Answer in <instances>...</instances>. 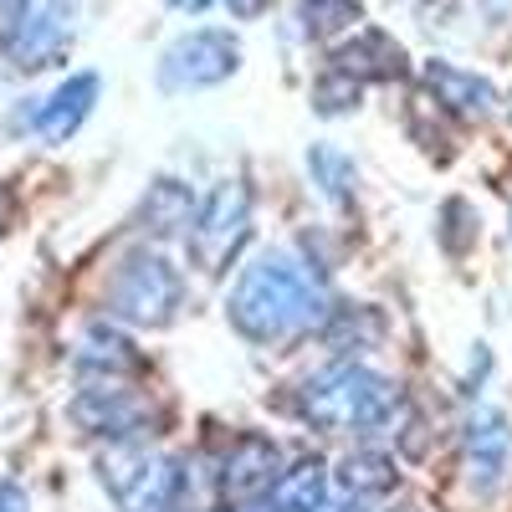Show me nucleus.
I'll list each match as a JSON object with an SVG mask.
<instances>
[{
    "label": "nucleus",
    "instance_id": "obj_7",
    "mask_svg": "<svg viewBox=\"0 0 512 512\" xmlns=\"http://www.w3.org/2000/svg\"><path fill=\"white\" fill-rule=\"evenodd\" d=\"M282 472H287L282 441L267 436V431H241V436H231V446L216 466V497H221L226 512L262 507L277 492Z\"/></svg>",
    "mask_w": 512,
    "mask_h": 512
},
{
    "label": "nucleus",
    "instance_id": "obj_27",
    "mask_svg": "<svg viewBox=\"0 0 512 512\" xmlns=\"http://www.w3.org/2000/svg\"><path fill=\"white\" fill-rule=\"evenodd\" d=\"M175 512H195V507H175Z\"/></svg>",
    "mask_w": 512,
    "mask_h": 512
},
{
    "label": "nucleus",
    "instance_id": "obj_14",
    "mask_svg": "<svg viewBox=\"0 0 512 512\" xmlns=\"http://www.w3.org/2000/svg\"><path fill=\"white\" fill-rule=\"evenodd\" d=\"M195 190L185 185V180H175V175H159V180H149V190H144V200H139V210H134V226L149 236V241H169V236H185L190 231V221H195Z\"/></svg>",
    "mask_w": 512,
    "mask_h": 512
},
{
    "label": "nucleus",
    "instance_id": "obj_10",
    "mask_svg": "<svg viewBox=\"0 0 512 512\" xmlns=\"http://www.w3.org/2000/svg\"><path fill=\"white\" fill-rule=\"evenodd\" d=\"M420 82H425V93L436 98L431 108H441V113H451V118L482 123V118L497 113V88H492L487 77L456 67V62H441V57L420 62Z\"/></svg>",
    "mask_w": 512,
    "mask_h": 512
},
{
    "label": "nucleus",
    "instance_id": "obj_2",
    "mask_svg": "<svg viewBox=\"0 0 512 512\" xmlns=\"http://www.w3.org/2000/svg\"><path fill=\"white\" fill-rule=\"evenodd\" d=\"M297 415L323 436H384L405 420V395L390 374H379L359 359H333L328 369L308 374Z\"/></svg>",
    "mask_w": 512,
    "mask_h": 512
},
{
    "label": "nucleus",
    "instance_id": "obj_19",
    "mask_svg": "<svg viewBox=\"0 0 512 512\" xmlns=\"http://www.w3.org/2000/svg\"><path fill=\"white\" fill-rule=\"evenodd\" d=\"M308 180L318 185V195L328 205H354V190H359V169L344 149H333V144H313L308 149Z\"/></svg>",
    "mask_w": 512,
    "mask_h": 512
},
{
    "label": "nucleus",
    "instance_id": "obj_13",
    "mask_svg": "<svg viewBox=\"0 0 512 512\" xmlns=\"http://www.w3.org/2000/svg\"><path fill=\"white\" fill-rule=\"evenodd\" d=\"M384 333H390V323H384V313L374 303H333L318 323V338L333 359H359V354L379 349Z\"/></svg>",
    "mask_w": 512,
    "mask_h": 512
},
{
    "label": "nucleus",
    "instance_id": "obj_17",
    "mask_svg": "<svg viewBox=\"0 0 512 512\" xmlns=\"http://www.w3.org/2000/svg\"><path fill=\"white\" fill-rule=\"evenodd\" d=\"M328 461L323 456H303V461H292L287 472H282V482H277V492L267 497L277 512H318L323 502H328Z\"/></svg>",
    "mask_w": 512,
    "mask_h": 512
},
{
    "label": "nucleus",
    "instance_id": "obj_1",
    "mask_svg": "<svg viewBox=\"0 0 512 512\" xmlns=\"http://www.w3.org/2000/svg\"><path fill=\"white\" fill-rule=\"evenodd\" d=\"M333 297L323 287V272L303 262L287 246H267L236 272L226 292V323L256 349H282L303 333H318Z\"/></svg>",
    "mask_w": 512,
    "mask_h": 512
},
{
    "label": "nucleus",
    "instance_id": "obj_21",
    "mask_svg": "<svg viewBox=\"0 0 512 512\" xmlns=\"http://www.w3.org/2000/svg\"><path fill=\"white\" fill-rule=\"evenodd\" d=\"M359 98H364V82H354L349 72H338V67H328V72L313 82V113H323V118L354 113Z\"/></svg>",
    "mask_w": 512,
    "mask_h": 512
},
{
    "label": "nucleus",
    "instance_id": "obj_15",
    "mask_svg": "<svg viewBox=\"0 0 512 512\" xmlns=\"http://www.w3.org/2000/svg\"><path fill=\"white\" fill-rule=\"evenodd\" d=\"M98 93H103V77H98V72H72L62 88L36 108V134L47 139V144H67L77 128L88 123Z\"/></svg>",
    "mask_w": 512,
    "mask_h": 512
},
{
    "label": "nucleus",
    "instance_id": "obj_8",
    "mask_svg": "<svg viewBox=\"0 0 512 512\" xmlns=\"http://www.w3.org/2000/svg\"><path fill=\"white\" fill-rule=\"evenodd\" d=\"M461 466H466V487L477 497H497L512 466V420L497 405H477L461 425Z\"/></svg>",
    "mask_w": 512,
    "mask_h": 512
},
{
    "label": "nucleus",
    "instance_id": "obj_23",
    "mask_svg": "<svg viewBox=\"0 0 512 512\" xmlns=\"http://www.w3.org/2000/svg\"><path fill=\"white\" fill-rule=\"evenodd\" d=\"M0 512H31V497H26V487L21 482H0Z\"/></svg>",
    "mask_w": 512,
    "mask_h": 512
},
{
    "label": "nucleus",
    "instance_id": "obj_16",
    "mask_svg": "<svg viewBox=\"0 0 512 512\" xmlns=\"http://www.w3.org/2000/svg\"><path fill=\"white\" fill-rule=\"evenodd\" d=\"M333 482L344 487L349 497H359V502L390 497V492L400 487V461H395L390 451H379V446H354L344 461H338Z\"/></svg>",
    "mask_w": 512,
    "mask_h": 512
},
{
    "label": "nucleus",
    "instance_id": "obj_18",
    "mask_svg": "<svg viewBox=\"0 0 512 512\" xmlns=\"http://www.w3.org/2000/svg\"><path fill=\"white\" fill-rule=\"evenodd\" d=\"M154 456H159V451H149L144 441H118V446L98 451V482H103V492L123 507L128 492H134V487L144 482V472L154 466Z\"/></svg>",
    "mask_w": 512,
    "mask_h": 512
},
{
    "label": "nucleus",
    "instance_id": "obj_11",
    "mask_svg": "<svg viewBox=\"0 0 512 512\" xmlns=\"http://www.w3.org/2000/svg\"><path fill=\"white\" fill-rule=\"evenodd\" d=\"M328 67L349 72L354 82H395V77H405V72H410V57H405V47H400V41H395L390 31H379V26H359L349 41H338V47H333Z\"/></svg>",
    "mask_w": 512,
    "mask_h": 512
},
{
    "label": "nucleus",
    "instance_id": "obj_25",
    "mask_svg": "<svg viewBox=\"0 0 512 512\" xmlns=\"http://www.w3.org/2000/svg\"><path fill=\"white\" fill-rule=\"evenodd\" d=\"M262 6H267V0H231V11H236V16H256Z\"/></svg>",
    "mask_w": 512,
    "mask_h": 512
},
{
    "label": "nucleus",
    "instance_id": "obj_5",
    "mask_svg": "<svg viewBox=\"0 0 512 512\" xmlns=\"http://www.w3.org/2000/svg\"><path fill=\"white\" fill-rule=\"evenodd\" d=\"M67 415H72V425L82 436H98L108 446H118V441H149L154 425H159V410L149 405V395L134 390L128 379H88L72 395Z\"/></svg>",
    "mask_w": 512,
    "mask_h": 512
},
{
    "label": "nucleus",
    "instance_id": "obj_24",
    "mask_svg": "<svg viewBox=\"0 0 512 512\" xmlns=\"http://www.w3.org/2000/svg\"><path fill=\"white\" fill-rule=\"evenodd\" d=\"M318 512H369V507H364L359 497H349V492H344V497H328Z\"/></svg>",
    "mask_w": 512,
    "mask_h": 512
},
{
    "label": "nucleus",
    "instance_id": "obj_9",
    "mask_svg": "<svg viewBox=\"0 0 512 512\" xmlns=\"http://www.w3.org/2000/svg\"><path fill=\"white\" fill-rule=\"evenodd\" d=\"M72 16H77L72 0H36V6L21 16V26L6 36L11 67H16V72L52 67V62L67 52V41H72Z\"/></svg>",
    "mask_w": 512,
    "mask_h": 512
},
{
    "label": "nucleus",
    "instance_id": "obj_20",
    "mask_svg": "<svg viewBox=\"0 0 512 512\" xmlns=\"http://www.w3.org/2000/svg\"><path fill=\"white\" fill-rule=\"evenodd\" d=\"M364 6L359 0H297V26L308 41H333L344 31H359Z\"/></svg>",
    "mask_w": 512,
    "mask_h": 512
},
{
    "label": "nucleus",
    "instance_id": "obj_28",
    "mask_svg": "<svg viewBox=\"0 0 512 512\" xmlns=\"http://www.w3.org/2000/svg\"><path fill=\"white\" fill-rule=\"evenodd\" d=\"M507 113H512V108H507Z\"/></svg>",
    "mask_w": 512,
    "mask_h": 512
},
{
    "label": "nucleus",
    "instance_id": "obj_6",
    "mask_svg": "<svg viewBox=\"0 0 512 512\" xmlns=\"http://www.w3.org/2000/svg\"><path fill=\"white\" fill-rule=\"evenodd\" d=\"M236 72H241V41L226 26H195L164 47L159 88L164 93H200V88H221Z\"/></svg>",
    "mask_w": 512,
    "mask_h": 512
},
{
    "label": "nucleus",
    "instance_id": "obj_4",
    "mask_svg": "<svg viewBox=\"0 0 512 512\" xmlns=\"http://www.w3.org/2000/svg\"><path fill=\"white\" fill-rule=\"evenodd\" d=\"M251 210H256V195L246 180H221L195 205L185 251H190V267L200 277H226L241 262V251L251 241Z\"/></svg>",
    "mask_w": 512,
    "mask_h": 512
},
{
    "label": "nucleus",
    "instance_id": "obj_26",
    "mask_svg": "<svg viewBox=\"0 0 512 512\" xmlns=\"http://www.w3.org/2000/svg\"><path fill=\"white\" fill-rule=\"evenodd\" d=\"M175 11H190V16H200V11H210V0H169Z\"/></svg>",
    "mask_w": 512,
    "mask_h": 512
},
{
    "label": "nucleus",
    "instance_id": "obj_12",
    "mask_svg": "<svg viewBox=\"0 0 512 512\" xmlns=\"http://www.w3.org/2000/svg\"><path fill=\"white\" fill-rule=\"evenodd\" d=\"M72 364H77V374H88V379H139L149 369V359L134 349V338H128L113 318L82 328Z\"/></svg>",
    "mask_w": 512,
    "mask_h": 512
},
{
    "label": "nucleus",
    "instance_id": "obj_3",
    "mask_svg": "<svg viewBox=\"0 0 512 512\" xmlns=\"http://www.w3.org/2000/svg\"><path fill=\"white\" fill-rule=\"evenodd\" d=\"M103 308L113 323H128V328H169L185 308V272L164 251L139 246L113 267L103 287Z\"/></svg>",
    "mask_w": 512,
    "mask_h": 512
},
{
    "label": "nucleus",
    "instance_id": "obj_22",
    "mask_svg": "<svg viewBox=\"0 0 512 512\" xmlns=\"http://www.w3.org/2000/svg\"><path fill=\"white\" fill-rule=\"evenodd\" d=\"M477 231H482V216L466 200H446L441 205V226H436V236H441V246H446V256H466V246L477 241Z\"/></svg>",
    "mask_w": 512,
    "mask_h": 512
}]
</instances>
